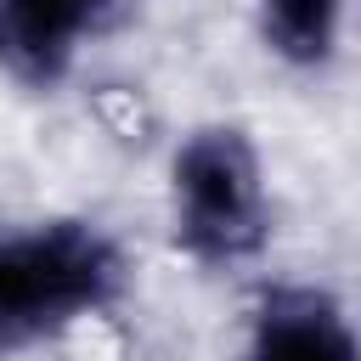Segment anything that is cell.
<instances>
[{"label":"cell","instance_id":"cell-1","mask_svg":"<svg viewBox=\"0 0 361 361\" xmlns=\"http://www.w3.org/2000/svg\"><path fill=\"white\" fill-rule=\"evenodd\" d=\"M118 248L85 220L0 231V355L28 350L118 293Z\"/></svg>","mask_w":361,"mask_h":361},{"label":"cell","instance_id":"cell-2","mask_svg":"<svg viewBox=\"0 0 361 361\" xmlns=\"http://www.w3.org/2000/svg\"><path fill=\"white\" fill-rule=\"evenodd\" d=\"M175 186V237L186 254L226 265L265 243V180L243 130H197L169 169Z\"/></svg>","mask_w":361,"mask_h":361},{"label":"cell","instance_id":"cell-3","mask_svg":"<svg viewBox=\"0 0 361 361\" xmlns=\"http://www.w3.org/2000/svg\"><path fill=\"white\" fill-rule=\"evenodd\" d=\"M243 361H361V338L322 293H271L254 316Z\"/></svg>","mask_w":361,"mask_h":361},{"label":"cell","instance_id":"cell-4","mask_svg":"<svg viewBox=\"0 0 361 361\" xmlns=\"http://www.w3.org/2000/svg\"><path fill=\"white\" fill-rule=\"evenodd\" d=\"M107 0H0V56L23 79H56L79 39L102 23Z\"/></svg>","mask_w":361,"mask_h":361},{"label":"cell","instance_id":"cell-5","mask_svg":"<svg viewBox=\"0 0 361 361\" xmlns=\"http://www.w3.org/2000/svg\"><path fill=\"white\" fill-rule=\"evenodd\" d=\"M344 0H259V34L282 62L316 68L333 56Z\"/></svg>","mask_w":361,"mask_h":361}]
</instances>
